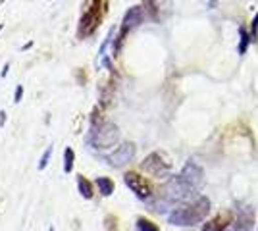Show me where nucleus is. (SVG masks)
<instances>
[{
    "instance_id": "20e7f679",
    "label": "nucleus",
    "mask_w": 258,
    "mask_h": 231,
    "mask_svg": "<svg viewBox=\"0 0 258 231\" xmlns=\"http://www.w3.org/2000/svg\"><path fill=\"white\" fill-rule=\"evenodd\" d=\"M141 168H143L147 174H151V176H154V177H168L170 172H172V164H170L160 152L149 154V156L143 160Z\"/></svg>"
},
{
    "instance_id": "2eb2a0df",
    "label": "nucleus",
    "mask_w": 258,
    "mask_h": 231,
    "mask_svg": "<svg viewBox=\"0 0 258 231\" xmlns=\"http://www.w3.org/2000/svg\"><path fill=\"white\" fill-rule=\"evenodd\" d=\"M137 231H160V229L156 227V223L141 218V220H137Z\"/></svg>"
},
{
    "instance_id": "ddd939ff",
    "label": "nucleus",
    "mask_w": 258,
    "mask_h": 231,
    "mask_svg": "<svg viewBox=\"0 0 258 231\" xmlns=\"http://www.w3.org/2000/svg\"><path fill=\"white\" fill-rule=\"evenodd\" d=\"M74 160H76V152L72 146H66L64 150V172L66 174H72L74 170Z\"/></svg>"
},
{
    "instance_id": "dca6fc26",
    "label": "nucleus",
    "mask_w": 258,
    "mask_h": 231,
    "mask_svg": "<svg viewBox=\"0 0 258 231\" xmlns=\"http://www.w3.org/2000/svg\"><path fill=\"white\" fill-rule=\"evenodd\" d=\"M52 150H54V146L50 144L46 150H44L43 154V158H41V162H39V170H44L46 166H48V162H50V156H52Z\"/></svg>"
},
{
    "instance_id": "f3484780",
    "label": "nucleus",
    "mask_w": 258,
    "mask_h": 231,
    "mask_svg": "<svg viewBox=\"0 0 258 231\" xmlns=\"http://www.w3.org/2000/svg\"><path fill=\"white\" fill-rule=\"evenodd\" d=\"M250 39H252V41L258 39V14L254 16V20H252V33H250Z\"/></svg>"
},
{
    "instance_id": "9d476101",
    "label": "nucleus",
    "mask_w": 258,
    "mask_h": 231,
    "mask_svg": "<svg viewBox=\"0 0 258 231\" xmlns=\"http://www.w3.org/2000/svg\"><path fill=\"white\" fill-rule=\"evenodd\" d=\"M229 223H233V214L231 212H222V214L214 216L210 221H206L201 231H224Z\"/></svg>"
},
{
    "instance_id": "0eeeda50",
    "label": "nucleus",
    "mask_w": 258,
    "mask_h": 231,
    "mask_svg": "<svg viewBox=\"0 0 258 231\" xmlns=\"http://www.w3.org/2000/svg\"><path fill=\"white\" fill-rule=\"evenodd\" d=\"M123 181H125V185H127L139 198H143V200H145V198H151V195H152L151 183H149L145 177H141L139 174L127 172V174L123 176Z\"/></svg>"
},
{
    "instance_id": "6e6552de",
    "label": "nucleus",
    "mask_w": 258,
    "mask_h": 231,
    "mask_svg": "<svg viewBox=\"0 0 258 231\" xmlns=\"http://www.w3.org/2000/svg\"><path fill=\"white\" fill-rule=\"evenodd\" d=\"M133 156H135V144L123 143V144H119L118 148H116L112 154H108L106 160L110 162V166H114V168H121V166L129 164V162L133 160Z\"/></svg>"
},
{
    "instance_id": "f8f14e48",
    "label": "nucleus",
    "mask_w": 258,
    "mask_h": 231,
    "mask_svg": "<svg viewBox=\"0 0 258 231\" xmlns=\"http://www.w3.org/2000/svg\"><path fill=\"white\" fill-rule=\"evenodd\" d=\"M97 185H98V191H100L104 197H110V195L114 193V181L108 179V177H97Z\"/></svg>"
},
{
    "instance_id": "5701e85b",
    "label": "nucleus",
    "mask_w": 258,
    "mask_h": 231,
    "mask_svg": "<svg viewBox=\"0 0 258 231\" xmlns=\"http://www.w3.org/2000/svg\"><path fill=\"white\" fill-rule=\"evenodd\" d=\"M0 29H2V25H0Z\"/></svg>"
},
{
    "instance_id": "6ab92c4d",
    "label": "nucleus",
    "mask_w": 258,
    "mask_h": 231,
    "mask_svg": "<svg viewBox=\"0 0 258 231\" xmlns=\"http://www.w3.org/2000/svg\"><path fill=\"white\" fill-rule=\"evenodd\" d=\"M147 2V10L152 14V18H156V4H154V0H145Z\"/></svg>"
},
{
    "instance_id": "a211bd4d",
    "label": "nucleus",
    "mask_w": 258,
    "mask_h": 231,
    "mask_svg": "<svg viewBox=\"0 0 258 231\" xmlns=\"http://www.w3.org/2000/svg\"><path fill=\"white\" fill-rule=\"evenodd\" d=\"M22 97H23V87L18 85V87H16V93H14V102H16V104L22 102Z\"/></svg>"
},
{
    "instance_id": "f257e3e1",
    "label": "nucleus",
    "mask_w": 258,
    "mask_h": 231,
    "mask_svg": "<svg viewBox=\"0 0 258 231\" xmlns=\"http://www.w3.org/2000/svg\"><path fill=\"white\" fill-rule=\"evenodd\" d=\"M210 212V200L206 197H199L193 204H187V206H181V208H175L168 216V221L172 225H195L199 221H203L208 216Z\"/></svg>"
},
{
    "instance_id": "412c9836",
    "label": "nucleus",
    "mask_w": 258,
    "mask_h": 231,
    "mask_svg": "<svg viewBox=\"0 0 258 231\" xmlns=\"http://www.w3.org/2000/svg\"><path fill=\"white\" fill-rule=\"evenodd\" d=\"M208 6H210V8H214V6H216V0H208Z\"/></svg>"
},
{
    "instance_id": "9b49d317",
    "label": "nucleus",
    "mask_w": 258,
    "mask_h": 231,
    "mask_svg": "<svg viewBox=\"0 0 258 231\" xmlns=\"http://www.w3.org/2000/svg\"><path fill=\"white\" fill-rule=\"evenodd\" d=\"M77 187H79V193L83 198H93V185L89 183V179L83 176L77 177Z\"/></svg>"
},
{
    "instance_id": "f03ea898",
    "label": "nucleus",
    "mask_w": 258,
    "mask_h": 231,
    "mask_svg": "<svg viewBox=\"0 0 258 231\" xmlns=\"http://www.w3.org/2000/svg\"><path fill=\"white\" fill-rule=\"evenodd\" d=\"M119 131L114 123H93L91 133H89V144H93V148H110L118 143Z\"/></svg>"
},
{
    "instance_id": "1a4fd4ad",
    "label": "nucleus",
    "mask_w": 258,
    "mask_h": 231,
    "mask_svg": "<svg viewBox=\"0 0 258 231\" xmlns=\"http://www.w3.org/2000/svg\"><path fill=\"white\" fill-rule=\"evenodd\" d=\"M252 227H254V208L247 204V206L239 208V216H237L233 229L235 231H250Z\"/></svg>"
},
{
    "instance_id": "7ed1b4c3",
    "label": "nucleus",
    "mask_w": 258,
    "mask_h": 231,
    "mask_svg": "<svg viewBox=\"0 0 258 231\" xmlns=\"http://www.w3.org/2000/svg\"><path fill=\"white\" fill-rule=\"evenodd\" d=\"M100 18H102V10H100V0H87L85 2V10L81 16V22H79V37H89V35L95 33L98 25H100Z\"/></svg>"
},
{
    "instance_id": "4468645a",
    "label": "nucleus",
    "mask_w": 258,
    "mask_h": 231,
    "mask_svg": "<svg viewBox=\"0 0 258 231\" xmlns=\"http://www.w3.org/2000/svg\"><path fill=\"white\" fill-rule=\"evenodd\" d=\"M239 35H241V44H239V54H245V52H247L248 41H252V39L248 37V33H247V29H245V27H239Z\"/></svg>"
},
{
    "instance_id": "4be33fe9",
    "label": "nucleus",
    "mask_w": 258,
    "mask_h": 231,
    "mask_svg": "<svg viewBox=\"0 0 258 231\" xmlns=\"http://www.w3.org/2000/svg\"><path fill=\"white\" fill-rule=\"evenodd\" d=\"M48 231H54V227H50V229H48Z\"/></svg>"
},
{
    "instance_id": "423d86ee",
    "label": "nucleus",
    "mask_w": 258,
    "mask_h": 231,
    "mask_svg": "<svg viewBox=\"0 0 258 231\" xmlns=\"http://www.w3.org/2000/svg\"><path fill=\"white\" fill-rule=\"evenodd\" d=\"M143 8L141 6H133V8H129L127 14L123 16V22H121V29H119V35H118V43H116V48H114V52H118L121 43H123V39H125V35L127 31L131 29H135L139 23H143Z\"/></svg>"
},
{
    "instance_id": "aec40b11",
    "label": "nucleus",
    "mask_w": 258,
    "mask_h": 231,
    "mask_svg": "<svg viewBox=\"0 0 258 231\" xmlns=\"http://www.w3.org/2000/svg\"><path fill=\"white\" fill-rule=\"evenodd\" d=\"M4 121H6V112L0 110V127H4Z\"/></svg>"
},
{
    "instance_id": "39448f33",
    "label": "nucleus",
    "mask_w": 258,
    "mask_h": 231,
    "mask_svg": "<svg viewBox=\"0 0 258 231\" xmlns=\"http://www.w3.org/2000/svg\"><path fill=\"white\" fill-rule=\"evenodd\" d=\"M177 177L181 179V183L185 187H189L191 191H197V189L203 185V181H205V172H203V168L199 164L187 162V164L183 166L181 174Z\"/></svg>"
}]
</instances>
